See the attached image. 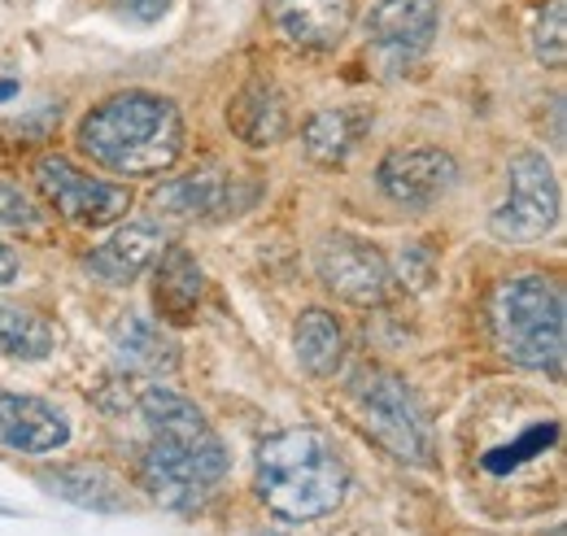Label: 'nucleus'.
<instances>
[{
  "label": "nucleus",
  "instance_id": "nucleus-9",
  "mask_svg": "<svg viewBox=\"0 0 567 536\" xmlns=\"http://www.w3.org/2000/svg\"><path fill=\"white\" fill-rule=\"evenodd\" d=\"M384 197L406 209H432L436 202H445L458 184V162L445 148H393L380 171H375Z\"/></svg>",
  "mask_w": 567,
  "mask_h": 536
},
{
  "label": "nucleus",
  "instance_id": "nucleus-28",
  "mask_svg": "<svg viewBox=\"0 0 567 536\" xmlns=\"http://www.w3.org/2000/svg\"><path fill=\"white\" fill-rule=\"evenodd\" d=\"M9 96H18V83H13V79L0 83V101H9Z\"/></svg>",
  "mask_w": 567,
  "mask_h": 536
},
{
  "label": "nucleus",
  "instance_id": "nucleus-19",
  "mask_svg": "<svg viewBox=\"0 0 567 536\" xmlns=\"http://www.w3.org/2000/svg\"><path fill=\"white\" fill-rule=\"evenodd\" d=\"M371 127V114L354 110V105H337V110H319L310 114L301 144H306V157L319 162V166H341L350 153L358 148V140Z\"/></svg>",
  "mask_w": 567,
  "mask_h": 536
},
{
  "label": "nucleus",
  "instance_id": "nucleus-23",
  "mask_svg": "<svg viewBox=\"0 0 567 536\" xmlns=\"http://www.w3.org/2000/svg\"><path fill=\"white\" fill-rule=\"evenodd\" d=\"M533 58L542 66H564L567 62V4L564 0H550V9L537 18L533 27Z\"/></svg>",
  "mask_w": 567,
  "mask_h": 536
},
{
  "label": "nucleus",
  "instance_id": "nucleus-8",
  "mask_svg": "<svg viewBox=\"0 0 567 536\" xmlns=\"http://www.w3.org/2000/svg\"><path fill=\"white\" fill-rule=\"evenodd\" d=\"M315 267H319V279L328 292H337L354 306H384L393 292V270L384 262V254L346 231L323 236Z\"/></svg>",
  "mask_w": 567,
  "mask_h": 536
},
{
  "label": "nucleus",
  "instance_id": "nucleus-17",
  "mask_svg": "<svg viewBox=\"0 0 567 536\" xmlns=\"http://www.w3.org/2000/svg\"><path fill=\"white\" fill-rule=\"evenodd\" d=\"M114 349H118V362L141 371V375H175L179 362H184L179 340L148 315H127L114 328Z\"/></svg>",
  "mask_w": 567,
  "mask_h": 536
},
{
  "label": "nucleus",
  "instance_id": "nucleus-25",
  "mask_svg": "<svg viewBox=\"0 0 567 536\" xmlns=\"http://www.w3.org/2000/svg\"><path fill=\"white\" fill-rule=\"evenodd\" d=\"M398 270H402V284L411 279V288H427V279H432V262H420V245H406L402 249V262H398Z\"/></svg>",
  "mask_w": 567,
  "mask_h": 536
},
{
  "label": "nucleus",
  "instance_id": "nucleus-16",
  "mask_svg": "<svg viewBox=\"0 0 567 536\" xmlns=\"http://www.w3.org/2000/svg\"><path fill=\"white\" fill-rule=\"evenodd\" d=\"M40 484L53 497L71 502L79 511H96V515H123L132 506L127 502V484L110 467H101V463H74V467L44 471Z\"/></svg>",
  "mask_w": 567,
  "mask_h": 536
},
{
  "label": "nucleus",
  "instance_id": "nucleus-18",
  "mask_svg": "<svg viewBox=\"0 0 567 536\" xmlns=\"http://www.w3.org/2000/svg\"><path fill=\"white\" fill-rule=\"evenodd\" d=\"M202 292H206V275L197 267V258L179 245H166V254L157 258V284H153L157 315L166 323H188L197 315Z\"/></svg>",
  "mask_w": 567,
  "mask_h": 536
},
{
  "label": "nucleus",
  "instance_id": "nucleus-4",
  "mask_svg": "<svg viewBox=\"0 0 567 536\" xmlns=\"http://www.w3.org/2000/svg\"><path fill=\"white\" fill-rule=\"evenodd\" d=\"M497 349L528 371H559L567 344V297L550 275H511L489 297Z\"/></svg>",
  "mask_w": 567,
  "mask_h": 536
},
{
  "label": "nucleus",
  "instance_id": "nucleus-2",
  "mask_svg": "<svg viewBox=\"0 0 567 536\" xmlns=\"http://www.w3.org/2000/svg\"><path fill=\"white\" fill-rule=\"evenodd\" d=\"M79 148L114 175H162L184 153V118L157 92H118L79 123Z\"/></svg>",
  "mask_w": 567,
  "mask_h": 536
},
{
  "label": "nucleus",
  "instance_id": "nucleus-29",
  "mask_svg": "<svg viewBox=\"0 0 567 536\" xmlns=\"http://www.w3.org/2000/svg\"><path fill=\"white\" fill-rule=\"evenodd\" d=\"M0 515H13V511H9V506H0Z\"/></svg>",
  "mask_w": 567,
  "mask_h": 536
},
{
  "label": "nucleus",
  "instance_id": "nucleus-20",
  "mask_svg": "<svg viewBox=\"0 0 567 536\" xmlns=\"http://www.w3.org/2000/svg\"><path fill=\"white\" fill-rule=\"evenodd\" d=\"M297 362L315 375V380H332L346 362V332L337 323V315L328 310H306L297 319Z\"/></svg>",
  "mask_w": 567,
  "mask_h": 536
},
{
  "label": "nucleus",
  "instance_id": "nucleus-13",
  "mask_svg": "<svg viewBox=\"0 0 567 536\" xmlns=\"http://www.w3.org/2000/svg\"><path fill=\"white\" fill-rule=\"evenodd\" d=\"M162 254H166L162 227H153V223H127V227H118L105 245H96V249L87 254V270H92L101 284L123 288V284H136L148 267H157Z\"/></svg>",
  "mask_w": 567,
  "mask_h": 536
},
{
  "label": "nucleus",
  "instance_id": "nucleus-15",
  "mask_svg": "<svg viewBox=\"0 0 567 536\" xmlns=\"http://www.w3.org/2000/svg\"><path fill=\"white\" fill-rule=\"evenodd\" d=\"M227 127L236 132V140H245L249 148H271L288 135V105H284L280 87L267 79L245 83L231 105H227Z\"/></svg>",
  "mask_w": 567,
  "mask_h": 536
},
{
  "label": "nucleus",
  "instance_id": "nucleus-30",
  "mask_svg": "<svg viewBox=\"0 0 567 536\" xmlns=\"http://www.w3.org/2000/svg\"><path fill=\"white\" fill-rule=\"evenodd\" d=\"M258 536H284V533H258Z\"/></svg>",
  "mask_w": 567,
  "mask_h": 536
},
{
  "label": "nucleus",
  "instance_id": "nucleus-27",
  "mask_svg": "<svg viewBox=\"0 0 567 536\" xmlns=\"http://www.w3.org/2000/svg\"><path fill=\"white\" fill-rule=\"evenodd\" d=\"M18 279V254L0 240V284H13Z\"/></svg>",
  "mask_w": 567,
  "mask_h": 536
},
{
  "label": "nucleus",
  "instance_id": "nucleus-3",
  "mask_svg": "<svg viewBox=\"0 0 567 536\" xmlns=\"http://www.w3.org/2000/svg\"><path fill=\"white\" fill-rule=\"evenodd\" d=\"M346 463L337 445L319 427H288L258 445L254 458V488L262 506L280 519L306 524L323 519L346 497Z\"/></svg>",
  "mask_w": 567,
  "mask_h": 536
},
{
  "label": "nucleus",
  "instance_id": "nucleus-6",
  "mask_svg": "<svg viewBox=\"0 0 567 536\" xmlns=\"http://www.w3.org/2000/svg\"><path fill=\"white\" fill-rule=\"evenodd\" d=\"M564 218V193L542 153H515L506 166V202L494 214V236L528 245L559 227Z\"/></svg>",
  "mask_w": 567,
  "mask_h": 536
},
{
  "label": "nucleus",
  "instance_id": "nucleus-21",
  "mask_svg": "<svg viewBox=\"0 0 567 536\" xmlns=\"http://www.w3.org/2000/svg\"><path fill=\"white\" fill-rule=\"evenodd\" d=\"M53 353V328L40 315L0 306V358H22V362H44Z\"/></svg>",
  "mask_w": 567,
  "mask_h": 536
},
{
  "label": "nucleus",
  "instance_id": "nucleus-10",
  "mask_svg": "<svg viewBox=\"0 0 567 536\" xmlns=\"http://www.w3.org/2000/svg\"><path fill=\"white\" fill-rule=\"evenodd\" d=\"M271 18L292 49L328 53L350 35L354 0H276Z\"/></svg>",
  "mask_w": 567,
  "mask_h": 536
},
{
  "label": "nucleus",
  "instance_id": "nucleus-12",
  "mask_svg": "<svg viewBox=\"0 0 567 536\" xmlns=\"http://www.w3.org/2000/svg\"><path fill=\"white\" fill-rule=\"evenodd\" d=\"M71 441V423L58 405L22 393H0V445L18 454H53Z\"/></svg>",
  "mask_w": 567,
  "mask_h": 536
},
{
  "label": "nucleus",
  "instance_id": "nucleus-24",
  "mask_svg": "<svg viewBox=\"0 0 567 536\" xmlns=\"http://www.w3.org/2000/svg\"><path fill=\"white\" fill-rule=\"evenodd\" d=\"M0 227H13V231H40V209L27 202L18 188L0 184Z\"/></svg>",
  "mask_w": 567,
  "mask_h": 536
},
{
  "label": "nucleus",
  "instance_id": "nucleus-22",
  "mask_svg": "<svg viewBox=\"0 0 567 536\" xmlns=\"http://www.w3.org/2000/svg\"><path fill=\"white\" fill-rule=\"evenodd\" d=\"M555 441H559V423H537V427H528L515 445H502L494 454H485V471L506 475V471H515L519 463H533L537 454H546Z\"/></svg>",
  "mask_w": 567,
  "mask_h": 536
},
{
  "label": "nucleus",
  "instance_id": "nucleus-11",
  "mask_svg": "<svg viewBox=\"0 0 567 536\" xmlns=\"http://www.w3.org/2000/svg\"><path fill=\"white\" fill-rule=\"evenodd\" d=\"M367 35L393 62L420 58L436 35V0H380L367 13Z\"/></svg>",
  "mask_w": 567,
  "mask_h": 536
},
{
  "label": "nucleus",
  "instance_id": "nucleus-5",
  "mask_svg": "<svg viewBox=\"0 0 567 536\" xmlns=\"http://www.w3.org/2000/svg\"><path fill=\"white\" fill-rule=\"evenodd\" d=\"M350 398H354L371 441H380L398 463H415V467L432 463V423L402 375L367 367L354 375Z\"/></svg>",
  "mask_w": 567,
  "mask_h": 536
},
{
  "label": "nucleus",
  "instance_id": "nucleus-7",
  "mask_svg": "<svg viewBox=\"0 0 567 536\" xmlns=\"http://www.w3.org/2000/svg\"><path fill=\"white\" fill-rule=\"evenodd\" d=\"M35 188L74 227H110L132 209V193L123 184H105L58 153H44L35 162Z\"/></svg>",
  "mask_w": 567,
  "mask_h": 536
},
{
  "label": "nucleus",
  "instance_id": "nucleus-26",
  "mask_svg": "<svg viewBox=\"0 0 567 536\" xmlns=\"http://www.w3.org/2000/svg\"><path fill=\"white\" fill-rule=\"evenodd\" d=\"M118 4H123V13L136 18V22H157V18H166V9H171V0H118Z\"/></svg>",
  "mask_w": 567,
  "mask_h": 536
},
{
  "label": "nucleus",
  "instance_id": "nucleus-14",
  "mask_svg": "<svg viewBox=\"0 0 567 536\" xmlns=\"http://www.w3.org/2000/svg\"><path fill=\"white\" fill-rule=\"evenodd\" d=\"M249 202H254V193L249 188L240 193V184L227 179V175H218V171L184 175V179H175V184H166L157 193V209H166L175 218H206V223L227 218V214H240Z\"/></svg>",
  "mask_w": 567,
  "mask_h": 536
},
{
  "label": "nucleus",
  "instance_id": "nucleus-1",
  "mask_svg": "<svg viewBox=\"0 0 567 536\" xmlns=\"http://www.w3.org/2000/svg\"><path fill=\"white\" fill-rule=\"evenodd\" d=\"M141 419L153 432L141 454V484L148 497L166 511L202 506L227 471V450L214 436L206 414L166 384H153L141 393Z\"/></svg>",
  "mask_w": 567,
  "mask_h": 536
}]
</instances>
